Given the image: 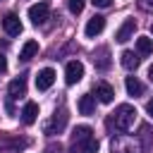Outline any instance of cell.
<instances>
[{
	"instance_id": "1",
	"label": "cell",
	"mask_w": 153,
	"mask_h": 153,
	"mask_svg": "<svg viewBox=\"0 0 153 153\" xmlns=\"http://www.w3.org/2000/svg\"><path fill=\"white\" fill-rule=\"evenodd\" d=\"M72 153H98V141L93 139L91 127L81 124L72 131Z\"/></svg>"
},
{
	"instance_id": "2",
	"label": "cell",
	"mask_w": 153,
	"mask_h": 153,
	"mask_svg": "<svg viewBox=\"0 0 153 153\" xmlns=\"http://www.w3.org/2000/svg\"><path fill=\"white\" fill-rule=\"evenodd\" d=\"M134 120H136V110L124 103V105H120V108L112 112V120H108V124H115L120 131H127V129H131Z\"/></svg>"
},
{
	"instance_id": "3",
	"label": "cell",
	"mask_w": 153,
	"mask_h": 153,
	"mask_svg": "<svg viewBox=\"0 0 153 153\" xmlns=\"http://www.w3.org/2000/svg\"><path fill=\"white\" fill-rule=\"evenodd\" d=\"M48 14H50V2L48 0H41V2H36V5L29 7V19L33 24H43L48 19Z\"/></svg>"
},
{
	"instance_id": "4",
	"label": "cell",
	"mask_w": 153,
	"mask_h": 153,
	"mask_svg": "<svg viewBox=\"0 0 153 153\" xmlns=\"http://www.w3.org/2000/svg\"><path fill=\"white\" fill-rule=\"evenodd\" d=\"M81 76H84V65H81L79 60L67 62V67H65V81H67L69 86H74L76 81H81Z\"/></svg>"
},
{
	"instance_id": "5",
	"label": "cell",
	"mask_w": 153,
	"mask_h": 153,
	"mask_svg": "<svg viewBox=\"0 0 153 153\" xmlns=\"http://www.w3.org/2000/svg\"><path fill=\"white\" fill-rule=\"evenodd\" d=\"M7 93H10V98H22V96H26V76L19 74L17 79H12L10 86H7Z\"/></svg>"
},
{
	"instance_id": "6",
	"label": "cell",
	"mask_w": 153,
	"mask_h": 153,
	"mask_svg": "<svg viewBox=\"0 0 153 153\" xmlns=\"http://www.w3.org/2000/svg\"><path fill=\"white\" fill-rule=\"evenodd\" d=\"M93 93H96V98H98L100 103H112V98H115V88H112L108 81H98L96 88H93Z\"/></svg>"
},
{
	"instance_id": "7",
	"label": "cell",
	"mask_w": 153,
	"mask_h": 153,
	"mask_svg": "<svg viewBox=\"0 0 153 153\" xmlns=\"http://www.w3.org/2000/svg\"><path fill=\"white\" fill-rule=\"evenodd\" d=\"M2 29L7 31V36H19L22 33V22H19V17L17 14H5V19H2Z\"/></svg>"
},
{
	"instance_id": "8",
	"label": "cell",
	"mask_w": 153,
	"mask_h": 153,
	"mask_svg": "<svg viewBox=\"0 0 153 153\" xmlns=\"http://www.w3.org/2000/svg\"><path fill=\"white\" fill-rule=\"evenodd\" d=\"M105 29V17H100V14H96V17H91L88 19V24H86V29H84V33L88 36V38H96L100 31Z\"/></svg>"
},
{
	"instance_id": "9",
	"label": "cell",
	"mask_w": 153,
	"mask_h": 153,
	"mask_svg": "<svg viewBox=\"0 0 153 153\" xmlns=\"http://www.w3.org/2000/svg\"><path fill=\"white\" fill-rule=\"evenodd\" d=\"M53 81H55V72H53L50 67H45V69H41L38 76H36V88H38V91H48V88L53 86Z\"/></svg>"
},
{
	"instance_id": "10",
	"label": "cell",
	"mask_w": 153,
	"mask_h": 153,
	"mask_svg": "<svg viewBox=\"0 0 153 153\" xmlns=\"http://www.w3.org/2000/svg\"><path fill=\"white\" fill-rule=\"evenodd\" d=\"M134 29H136V22L134 19H124V24L117 29V33H115V38L120 41V43H127L131 36H134Z\"/></svg>"
},
{
	"instance_id": "11",
	"label": "cell",
	"mask_w": 153,
	"mask_h": 153,
	"mask_svg": "<svg viewBox=\"0 0 153 153\" xmlns=\"http://www.w3.org/2000/svg\"><path fill=\"white\" fill-rule=\"evenodd\" d=\"M38 120V105L33 103V100H29L26 105H24V110H22V122L24 124H33Z\"/></svg>"
},
{
	"instance_id": "12",
	"label": "cell",
	"mask_w": 153,
	"mask_h": 153,
	"mask_svg": "<svg viewBox=\"0 0 153 153\" xmlns=\"http://www.w3.org/2000/svg\"><path fill=\"white\" fill-rule=\"evenodd\" d=\"M79 112L81 115H93L96 112V96H91V93L81 96L79 98Z\"/></svg>"
},
{
	"instance_id": "13",
	"label": "cell",
	"mask_w": 153,
	"mask_h": 153,
	"mask_svg": "<svg viewBox=\"0 0 153 153\" xmlns=\"http://www.w3.org/2000/svg\"><path fill=\"white\" fill-rule=\"evenodd\" d=\"M36 53H38V43L36 41H26L22 45V50H19V60L22 62H29L31 57H36Z\"/></svg>"
},
{
	"instance_id": "14",
	"label": "cell",
	"mask_w": 153,
	"mask_h": 153,
	"mask_svg": "<svg viewBox=\"0 0 153 153\" xmlns=\"http://www.w3.org/2000/svg\"><path fill=\"white\" fill-rule=\"evenodd\" d=\"M124 86H127V93H129V96H134V98H136V96H143V84H141L136 76H127V79H124Z\"/></svg>"
},
{
	"instance_id": "15",
	"label": "cell",
	"mask_w": 153,
	"mask_h": 153,
	"mask_svg": "<svg viewBox=\"0 0 153 153\" xmlns=\"http://www.w3.org/2000/svg\"><path fill=\"white\" fill-rule=\"evenodd\" d=\"M65 122H67V115H65V112H55V117L45 124V134H55V129L60 131V129L65 127Z\"/></svg>"
},
{
	"instance_id": "16",
	"label": "cell",
	"mask_w": 153,
	"mask_h": 153,
	"mask_svg": "<svg viewBox=\"0 0 153 153\" xmlns=\"http://www.w3.org/2000/svg\"><path fill=\"white\" fill-rule=\"evenodd\" d=\"M139 62H141V60H139L136 53H131V50H124V53H122V67H124V69H136Z\"/></svg>"
},
{
	"instance_id": "17",
	"label": "cell",
	"mask_w": 153,
	"mask_h": 153,
	"mask_svg": "<svg viewBox=\"0 0 153 153\" xmlns=\"http://www.w3.org/2000/svg\"><path fill=\"white\" fill-rule=\"evenodd\" d=\"M136 50H139L141 55H151V53H153V38L139 36V38H136Z\"/></svg>"
},
{
	"instance_id": "18",
	"label": "cell",
	"mask_w": 153,
	"mask_h": 153,
	"mask_svg": "<svg viewBox=\"0 0 153 153\" xmlns=\"http://www.w3.org/2000/svg\"><path fill=\"white\" fill-rule=\"evenodd\" d=\"M93 62H96V67L105 69V67L110 65V60H108V48H100V50H98V57H93Z\"/></svg>"
},
{
	"instance_id": "19",
	"label": "cell",
	"mask_w": 153,
	"mask_h": 153,
	"mask_svg": "<svg viewBox=\"0 0 153 153\" xmlns=\"http://www.w3.org/2000/svg\"><path fill=\"white\" fill-rule=\"evenodd\" d=\"M67 5H69V12H72V14H79V12L84 10V0H69Z\"/></svg>"
},
{
	"instance_id": "20",
	"label": "cell",
	"mask_w": 153,
	"mask_h": 153,
	"mask_svg": "<svg viewBox=\"0 0 153 153\" xmlns=\"http://www.w3.org/2000/svg\"><path fill=\"white\" fill-rule=\"evenodd\" d=\"M139 5H141V10H153V0H139Z\"/></svg>"
},
{
	"instance_id": "21",
	"label": "cell",
	"mask_w": 153,
	"mask_h": 153,
	"mask_svg": "<svg viewBox=\"0 0 153 153\" xmlns=\"http://www.w3.org/2000/svg\"><path fill=\"white\" fill-rule=\"evenodd\" d=\"M91 2H93L96 7H110V2H112V0H91Z\"/></svg>"
},
{
	"instance_id": "22",
	"label": "cell",
	"mask_w": 153,
	"mask_h": 153,
	"mask_svg": "<svg viewBox=\"0 0 153 153\" xmlns=\"http://www.w3.org/2000/svg\"><path fill=\"white\" fill-rule=\"evenodd\" d=\"M5 69H7V60H5V55L0 53V74H2Z\"/></svg>"
},
{
	"instance_id": "23",
	"label": "cell",
	"mask_w": 153,
	"mask_h": 153,
	"mask_svg": "<svg viewBox=\"0 0 153 153\" xmlns=\"http://www.w3.org/2000/svg\"><path fill=\"white\" fill-rule=\"evenodd\" d=\"M146 112H148V115H151V117H153V98H151V100H148V103H146Z\"/></svg>"
},
{
	"instance_id": "24",
	"label": "cell",
	"mask_w": 153,
	"mask_h": 153,
	"mask_svg": "<svg viewBox=\"0 0 153 153\" xmlns=\"http://www.w3.org/2000/svg\"><path fill=\"white\" fill-rule=\"evenodd\" d=\"M148 79H151V81H153V65H151V67H148Z\"/></svg>"
},
{
	"instance_id": "25",
	"label": "cell",
	"mask_w": 153,
	"mask_h": 153,
	"mask_svg": "<svg viewBox=\"0 0 153 153\" xmlns=\"http://www.w3.org/2000/svg\"><path fill=\"white\" fill-rule=\"evenodd\" d=\"M151 31H153V24H151Z\"/></svg>"
}]
</instances>
